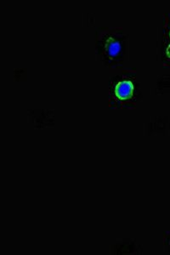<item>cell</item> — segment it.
I'll use <instances>...</instances> for the list:
<instances>
[{
  "mask_svg": "<svg viewBox=\"0 0 170 255\" xmlns=\"http://www.w3.org/2000/svg\"><path fill=\"white\" fill-rule=\"evenodd\" d=\"M126 71L110 82L109 107L112 109L134 108L136 104V76Z\"/></svg>",
  "mask_w": 170,
  "mask_h": 255,
  "instance_id": "cell-2",
  "label": "cell"
},
{
  "mask_svg": "<svg viewBox=\"0 0 170 255\" xmlns=\"http://www.w3.org/2000/svg\"><path fill=\"white\" fill-rule=\"evenodd\" d=\"M164 24V45L166 61H170V13L165 14Z\"/></svg>",
  "mask_w": 170,
  "mask_h": 255,
  "instance_id": "cell-3",
  "label": "cell"
},
{
  "mask_svg": "<svg viewBox=\"0 0 170 255\" xmlns=\"http://www.w3.org/2000/svg\"><path fill=\"white\" fill-rule=\"evenodd\" d=\"M128 38L122 28H107L98 32L97 52L107 66H118L124 61Z\"/></svg>",
  "mask_w": 170,
  "mask_h": 255,
  "instance_id": "cell-1",
  "label": "cell"
}]
</instances>
